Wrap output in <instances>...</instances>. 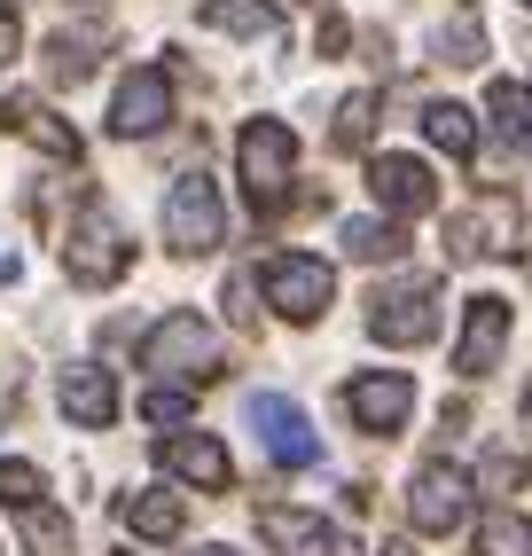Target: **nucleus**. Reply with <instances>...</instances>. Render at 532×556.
<instances>
[{
    "mask_svg": "<svg viewBox=\"0 0 532 556\" xmlns=\"http://www.w3.org/2000/svg\"><path fill=\"white\" fill-rule=\"evenodd\" d=\"M236 165H243L251 212H282L290 204V173H297V134L282 118H251L243 141H236Z\"/></svg>",
    "mask_w": 532,
    "mask_h": 556,
    "instance_id": "f257e3e1",
    "label": "nucleus"
},
{
    "mask_svg": "<svg viewBox=\"0 0 532 556\" xmlns=\"http://www.w3.org/2000/svg\"><path fill=\"white\" fill-rule=\"evenodd\" d=\"M141 368H157L173 384H212L219 377V338L204 314H165L157 329L141 338Z\"/></svg>",
    "mask_w": 532,
    "mask_h": 556,
    "instance_id": "f03ea898",
    "label": "nucleus"
},
{
    "mask_svg": "<svg viewBox=\"0 0 532 556\" xmlns=\"http://www.w3.org/2000/svg\"><path fill=\"white\" fill-rule=\"evenodd\" d=\"M439 306H446V290L431 275L392 282V290H376V299H368V338L376 345H423L439 329Z\"/></svg>",
    "mask_w": 532,
    "mask_h": 556,
    "instance_id": "7ed1b4c3",
    "label": "nucleus"
},
{
    "mask_svg": "<svg viewBox=\"0 0 532 556\" xmlns=\"http://www.w3.org/2000/svg\"><path fill=\"white\" fill-rule=\"evenodd\" d=\"M63 267H71V282H87V290H110V282L134 267V251H126V236H118V219H110L102 204H87L79 219H71Z\"/></svg>",
    "mask_w": 532,
    "mask_h": 556,
    "instance_id": "20e7f679",
    "label": "nucleus"
},
{
    "mask_svg": "<svg viewBox=\"0 0 532 556\" xmlns=\"http://www.w3.org/2000/svg\"><path fill=\"white\" fill-rule=\"evenodd\" d=\"M219 236H227L219 189H212L204 173H180L173 197H165V243H173L180 258H204V251H219Z\"/></svg>",
    "mask_w": 532,
    "mask_h": 556,
    "instance_id": "39448f33",
    "label": "nucleus"
},
{
    "mask_svg": "<svg viewBox=\"0 0 532 556\" xmlns=\"http://www.w3.org/2000/svg\"><path fill=\"white\" fill-rule=\"evenodd\" d=\"M251 431L282 470H314L321 463V431L306 424V407L282 400V392H251Z\"/></svg>",
    "mask_w": 532,
    "mask_h": 556,
    "instance_id": "423d86ee",
    "label": "nucleus"
},
{
    "mask_svg": "<svg viewBox=\"0 0 532 556\" xmlns=\"http://www.w3.org/2000/svg\"><path fill=\"white\" fill-rule=\"evenodd\" d=\"M258 282H266V306H275L282 321H314V314H329V290H337V275L321 267V258H306V251L266 258Z\"/></svg>",
    "mask_w": 532,
    "mask_h": 556,
    "instance_id": "0eeeda50",
    "label": "nucleus"
},
{
    "mask_svg": "<svg viewBox=\"0 0 532 556\" xmlns=\"http://www.w3.org/2000/svg\"><path fill=\"white\" fill-rule=\"evenodd\" d=\"M509 243H517V197H502V189H485L470 212L446 219V258L454 267H478V258L509 251Z\"/></svg>",
    "mask_w": 532,
    "mask_h": 556,
    "instance_id": "6e6552de",
    "label": "nucleus"
},
{
    "mask_svg": "<svg viewBox=\"0 0 532 556\" xmlns=\"http://www.w3.org/2000/svg\"><path fill=\"white\" fill-rule=\"evenodd\" d=\"M407 517H415V533H454L470 517V478L454 463H423L407 486Z\"/></svg>",
    "mask_w": 532,
    "mask_h": 556,
    "instance_id": "1a4fd4ad",
    "label": "nucleus"
},
{
    "mask_svg": "<svg viewBox=\"0 0 532 556\" xmlns=\"http://www.w3.org/2000/svg\"><path fill=\"white\" fill-rule=\"evenodd\" d=\"M165 118H173V79L149 63V71H134V79L118 87V102H110V134H118V141H141V134H157Z\"/></svg>",
    "mask_w": 532,
    "mask_h": 556,
    "instance_id": "9d476101",
    "label": "nucleus"
},
{
    "mask_svg": "<svg viewBox=\"0 0 532 556\" xmlns=\"http://www.w3.org/2000/svg\"><path fill=\"white\" fill-rule=\"evenodd\" d=\"M368 189H376V204H384L392 219H423L439 204V180H431L423 157H376L368 165Z\"/></svg>",
    "mask_w": 532,
    "mask_h": 556,
    "instance_id": "9b49d317",
    "label": "nucleus"
},
{
    "mask_svg": "<svg viewBox=\"0 0 532 556\" xmlns=\"http://www.w3.org/2000/svg\"><path fill=\"white\" fill-rule=\"evenodd\" d=\"M345 407H353L360 431H400L407 407H415V384L400 377V368H376V377H353L345 384Z\"/></svg>",
    "mask_w": 532,
    "mask_h": 556,
    "instance_id": "f8f14e48",
    "label": "nucleus"
},
{
    "mask_svg": "<svg viewBox=\"0 0 532 556\" xmlns=\"http://www.w3.org/2000/svg\"><path fill=\"white\" fill-rule=\"evenodd\" d=\"M502 345H509V299L478 290V299H470V321H463V345H454V368H463V377H485V368L502 361Z\"/></svg>",
    "mask_w": 532,
    "mask_h": 556,
    "instance_id": "ddd939ff",
    "label": "nucleus"
},
{
    "mask_svg": "<svg viewBox=\"0 0 532 556\" xmlns=\"http://www.w3.org/2000/svg\"><path fill=\"white\" fill-rule=\"evenodd\" d=\"M55 392H63V416L79 431H110V424H118V384H110V368L79 361V368H63Z\"/></svg>",
    "mask_w": 532,
    "mask_h": 556,
    "instance_id": "4468645a",
    "label": "nucleus"
},
{
    "mask_svg": "<svg viewBox=\"0 0 532 556\" xmlns=\"http://www.w3.org/2000/svg\"><path fill=\"white\" fill-rule=\"evenodd\" d=\"M165 470L188 478V486H204V494H227V478H236V463H227V447L212 431H180L165 439Z\"/></svg>",
    "mask_w": 532,
    "mask_h": 556,
    "instance_id": "2eb2a0df",
    "label": "nucleus"
},
{
    "mask_svg": "<svg viewBox=\"0 0 532 556\" xmlns=\"http://www.w3.org/2000/svg\"><path fill=\"white\" fill-rule=\"evenodd\" d=\"M0 126H16V134H31L48 157H63V165H79V134H71L55 110H40L31 94H0Z\"/></svg>",
    "mask_w": 532,
    "mask_h": 556,
    "instance_id": "dca6fc26",
    "label": "nucleus"
},
{
    "mask_svg": "<svg viewBox=\"0 0 532 556\" xmlns=\"http://www.w3.org/2000/svg\"><path fill=\"white\" fill-rule=\"evenodd\" d=\"M258 533H266V541H275L282 556H321L337 526H321V517H314V509H282V502H266V509H258Z\"/></svg>",
    "mask_w": 532,
    "mask_h": 556,
    "instance_id": "f3484780",
    "label": "nucleus"
},
{
    "mask_svg": "<svg viewBox=\"0 0 532 556\" xmlns=\"http://www.w3.org/2000/svg\"><path fill=\"white\" fill-rule=\"evenodd\" d=\"M118 517H126L141 541H173V533L188 526V502H180V494H165V486H141V494H126V502H118Z\"/></svg>",
    "mask_w": 532,
    "mask_h": 556,
    "instance_id": "a211bd4d",
    "label": "nucleus"
},
{
    "mask_svg": "<svg viewBox=\"0 0 532 556\" xmlns=\"http://www.w3.org/2000/svg\"><path fill=\"white\" fill-rule=\"evenodd\" d=\"M485 110H493V126H502L509 150L532 157V94H524L517 79H493V87H485Z\"/></svg>",
    "mask_w": 532,
    "mask_h": 556,
    "instance_id": "6ab92c4d",
    "label": "nucleus"
},
{
    "mask_svg": "<svg viewBox=\"0 0 532 556\" xmlns=\"http://www.w3.org/2000/svg\"><path fill=\"white\" fill-rule=\"evenodd\" d=\"M423 141H431V150H446V157H478V126H470V110L463 102H431L423 110Z\"/></svg>",
    "mask_w": 532,
    "mask_h": 556,
    "instance_id": "aec40b11",
    "label": "nucleus"
},
{
    "mask_svg": "<svg viewBox=\"0 0 532 556\" xmlns=\"http://www.w3.org/2000/svg\"><path fill=\"white\" fill-rule=\"evenodd\" d=\"M337 243H345V258H360V267H376V258H400L407 236L392 228V219H345L337 228Z\"/></svg>",
    "mask_w": 532,
    "mask_h": 556,
    "instance_id": "412c9836",
    "label": "nucleus"
},
{
    "mask_svg": "<svg viewBox=\"0 0 532 556\" xmlns=\"http://www.w3.org/2000/svg\"><path fill=\"white\" fill-rule=\"evenodd\" d=\"M94 48H102V31H55V40H48V79L55 87H79L94 71Z\"/></svg>",
    "mask_w": 532,
    "mask_h": 556,
    "instance_id": "4be33fe9",
    "label": "nucleus"
},
{
    "mask_svg": "<svg viewBox=\"0 0 532 556\" xmlns=\"http://www.w3.org/2000/svg\"><path fill=\"white\" fill-rule=\"evenodd\" d=\"M204 24L212 31H243V40H266L282 16L266 9V0H204Z\"/></svg>",
    "mask_w": 532,
    "mask_h": 556,
    "instance_id": "5701e85b",
    "label": "nucleus"
},
{
    "mask_svg": "<svg viewBox=\"0 0 532 556\" xmlns=\"http://www.w3.org/2000/svg\"><path fill=\"white\" fill-rule=\"evenodd\" d=\"M24 548H31V556H71V517L48 509V502H31V509H24Z\"/></svg>",
    "mask_w": 532,
    "mask_h": 556,
    "instance_id": "b1692460",
    "label": "nucleus"
},
{
    "mask_svg": "<svg viewBox=\"0 0 532 556\" xmlns=\"http://www.w3.org/2000/svg\"><path fill=\"white\" fill-rule=\"evenodd\" d=\"M478 556H532V526L517 509H493L485 526H478Z\"/></svg>",
    "mask_w": 532,
    "mask_h": 556,
    "instance_id": "393cba45",
    "label": "nucleus"
},
{
    "mask_svg": "<svg viewBox=\"0 0 532 556\" xmlns=\"http://www.w3.org/2000/svg\"><path fill=\"white\" fill-rule=\"evenodd\" d=\"M368 134H376V94H345L337 102V150H368Z\"/></svg>",
    "mask_w": 532,
    "mask_h": 556,
    "instance_id": "a878e982",
    "label": "nucleus"
},
{
    "mask_svg": "<svg viewBox=\"0 0 532 556\" xmlns=\"http://www.w3.org/2000/svg\"><path fill=\"white\" fill-rule=\"evenodd\" d=\"M439 63H485V31H478L470 16L439 24Z\"/></svg>",
    "mask_w": 532,
    "mask_h": 556,
    "instance_id": "bb28decb",
    "label": "nucleus"
},
{
    "mask_svg": "<svg viewBox=\"0 0 532 556\" xmlns=\"http://www.w3.org/2000/svg\"><path fill=\"white\" fill-rule=\"evenodd\" d=\"M40 494H48V486H40V470L16 463V455H0V502H9V509H31Z\"/></svg>",
    "mask_w": 532,
    "mask_h": 556,
    "instance_id": "cd10ccee",
    "label": "nucleus"
},
{
    "mask_svg": "<svg viewBox=\"0 0 532 556\" xmlns=\"http://www.w3.org/2000/svg\"><path fill=\"white\" fill-rule=\"evenodd\" d=\"M141 416H149V424H188V392H173V384H157V392H149V400H141Z\"/></svg>",
    "mask_w": 532,
    "mask_h": 556,
    "instance_id": "c85d7f7f",
    "label": "nucleus"
},
{
    "mask_svg": "<svg viewBox=\"0 0 532 556\" xmlns=\"http://www.w3.org/2000/svg\"><path fill=\"white\" fill-rule=\"evenodd\" d=\"M485 486L509 494V486H517V455H493V463H485Z\"/></svg>",
    "mask_w": 532,
    "mask_h": 556,
    "instance_id": "c756f323",
    "label": "nucleus"
},
{
    "mask_svg": "<svg viewBox=\"0 0 532 556\" xmlns=\"http://www.w3.org/2000/svg\"><path fill=\"white\" fill-rule=\"evenodd\" d=\"M345 40H353V31H345V16H321V55H337Z\"/></svg>",
    "mask_w": 532,
    "mask_h": 556,
    "instance_id": "7c9ffc66",
    "label": "nucleus"
},
{
    "mask_svg": "<svg viewBox=\"0 0 532 556\" xmlns=\"http://www.w3.org/2000/svg\"><path fill=\"white\" fill-rule=\"evenodd\" d=\"M0 63H16V16L0 9Z\"/></svg>",
    "mask_w": 532,
    "mask_h": 556,
    "instance_id": "2f4dec72",
    "label": "nucleus"
},
{
    "mask_svg": "<svg viewBox=\"0 0 532 556\" xmlns=\"http://www.w3.org/2000/svg\"><path fill=\"white\" fill-rule=\"evenodd\" d=\"M321 556H360V548H353L345 533H329V548H321Z\"/></svg>",
    "mask_w": 532,
    "mask_h": 556,
    "instance_id": "473e14b6",
    "label": "nucleus"
},
{
    "mask_svg": "<svg viewBox=\"0 0 532 556\" xmlns=\"http://www.w3.org/2000/svg\"><path fill=\"white\" fill-rule=\"evenodd\" d=\"M0 282H16V251L9 243H0Z\"/></svg>",
    "mask_w": 532,
    "mask_h": 556,
    "instance_id": "72a5a7b5",
    "label": "nucleus"
},
{
    "mask_svg": "<svg viewBox=\"0 0 532 556\" xmlns=\"http://www.w3.org/2000/svg\"><path fill=\"white\" fill-rule=\"evenodd\" d=\"M376 556H415V548H407V541H384V548H376Z\"/></svg>",
    "mask_w": 532,
    "mask_h": 556,
    "instance_id": "f704fd0d",
    "label": "nucleus"
},
{
    "mask_svg": "<svg viewBox=\"0 0 532 556\" xmlns=\"http://www.w3.org/2000/svg\"><path fill=\"white\" fill-rule=\"evenodd\" d=\"M197 556H236V548H227V541H204V548H197Z\"/></svg>",
    "mask_w": 532,
    "mask_h": 556,
    "instance_id": "c9c22d12",
    "label": "nucleus"
},
{
    "mask_svg": "<svg viewBox=\"0 0 532 556\" xmlns=\"http://www.w3.org/2000/svg\"><path fill=\"white\" fill-rule=\"evenodd\" d=\"M524 9H532V0H524Z\"/></svg>",
    "mask_w": 532,
    "mask_h": 556,
    "instance_id": "e433bc0d",
    "label": "nucleus"
}]
</instances>
